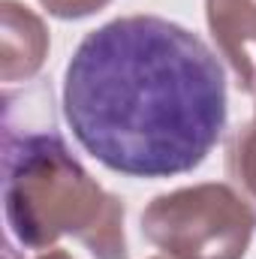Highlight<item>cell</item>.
<instances>
[{
	"mask_svg": "<svg viewBox=\"0 0 256 259\" xmlns=\"http://www.w3.org/2000/svg\"><path fill=\"white\" fill-rule=\"evenodd\" d=\"M72 139L127 178L193 172L223 139L226 72L178 21L121 15L81 36L61 91Z\"/></svg>",
	"mask_w": 256,
	"mask_h": 259,
	"instance_id": "cell-1",
	"label": "cell"
},
{
	"mask_svg": "<svg viewBox=\"0 0 256 259\" xmlns=\"http://www.w3.org/2000/svg\"><path fill=\"white\" fill-rule=\"evenodd\" d=\"M3 214L27 250H52L72 235L94 259H130L124 202L52 130L3 136Z\"/></svg>",
	"mask_w": 256,
	"mask_h": 259,
	"instance_id": "cell-2",
	"label": "cell"
},
{
	"mask_svg": "<svg viewBox=\"0 0 256 259\" xmlns=\"http://www.w3.org/2000/svg\"><path fill=\"white\" fill-rule=\"evenodd\" d=\"M139 223L169 259H244L256 235V208L235 184L205 181L154 196Z\"/></svg>",
	"mask_w": 256,
	"mask_h": 259,
	"instance_id": "cell-3",
	"label": "cell"
},
{
	"mask_svg": "<svg viewBox=\"0 0 256 259\" xmlns=\"http://www.w3.org/2000/svg\"><path fill=\"white\" fill-rule=\"evenodd\" d=\"M205 24L235 84L256 97V0H205Z\"/></svg>",
	"mask_w": 256,
	"mask_h": 259,
	"instance_id": "cell-4",
	"label": "cell"
},
{
	"mask_svg": "<svg viewBox=\"0 0 256 259\" xmlns=\"http://www.w3.org/2000/svg\"><path fill=\"white\" fill-rule=\"evenodd\" d=\"M52 49L46 21L21 0H0V78L21 84L39 75Z\"/></svg>",
	"mask_w": 256,
	"mask_h": 259,
	"instance_id": "cell-5",
	"label": "cell"
},
{
	"mask_svg": "<svg viewBox=\"0 0 256 259\" xmlns=\"http://www.w3.org/2000/svg\"><path fill=\"white\" fill-rule=\"evenodd\" d=\"M226 175L256 208V106L253 118L235 130L226 145Z\"/></svg>",
	"mask_w": 256,
	"mask_h": 259,
	"instance_id": "cell-6",
	"label": "cell"
},
{
	"mask_svg": "<svg viewBox=\"0 0 256 259\" xmlns=\"http://www.w3.org/2000/svg\"><path fill=\"white\" fill-rule=\"evenodd\" d=\"M112 0H39V6L61 18V21H78V18H88V15H97L109 6Z\"/></svg>",
	"mask_w": 256,
	"mask_h": 259,
	"instance_id": "cell-7",
	"label": "cell"
},
{
	"mask_svg": "<svg viewBox=\"0 0 256 259\" xmlns=\"http://www.w3.org/2000/svg\"><path fill=\"white\" fill-rule=\"evenodd\" d=\"M36 259H72V256L66 250H61V247H52V250H42Z\"/></svg>",
	"mask_w": 256,
	"mask_h": 259,
	"instance_id": "cell-8",
	"label": "cell"
},
{
	"mask_svg": "<svg viewBox=\"0 0 256 259\" xmlns=\"http://www.w3.org/2000/svg\"><path fill=\"white\" fill-rule=\"evenodd\" d=\"M151 259H169V256H163V253H160V256H151Z\"/></svg>",
	"mask_w": 256,
	"mask_h": 259,
	"instance_id": "cell-9",
	"label": "cell"
}]
</instances>
